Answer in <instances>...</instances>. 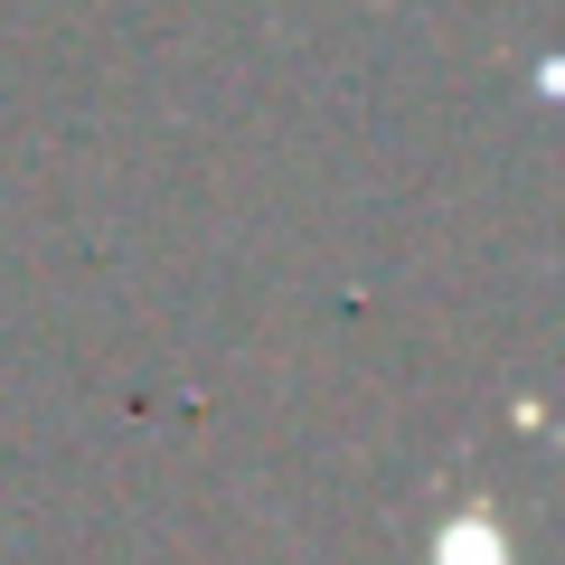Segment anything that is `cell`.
<instances>
[{"label": "cell", "mask_w": 565, "mask_h": 565, "mask_svg": "<svg viewBox=\"0 0 565 565\" xmlns=\"http://www.w3.org/2000/svg\"><path fill=\"white\" fill-rule=\"evenodd\" d=\"M434 565H509L500 519H452L444 537H434Z\"/></svg>", "instance_id": "obj_1"}]
</instances>
